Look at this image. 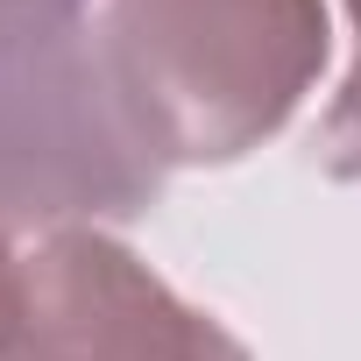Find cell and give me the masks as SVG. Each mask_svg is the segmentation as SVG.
Listing matches in <instances>:
<instances>
[{
  "mask_svg": "<svg viewBox=\"0 0 361 361\" xmlns=\"http://www.w3.org/2000/svg\"><path fill=\"white\" fill-rule=\"evenodd\" d=\"M347 15H354V71L319 121V170L340 185H361V0H347Z\"/></svg>",
  "mask_w": 361,
  "mask_h": 361,
  "instance_id": "obj_4",
  "label": "cell"
},
{
  "mask_svg": "<svg viewBox=\"0 0 361 361\" xmlns=\"http://www.w3.org/2000/svg\"><path fill=\"white\" fill-rule=\"evenodd\" d=\"M163 163L135 135L92 29L0 57V213L22 220H142Z\"/></svg>",
  "mask_w": 361,
  "mask_h": 361,
  "instance_id": "obj_3",
  "label": "cell"
},
{
  "mask_svg": "<svg viewBox=\"0 0 361 361\" xmlns=\"http://www.w3.org/2000/svg\"><path fill=\"white\" fill-rule=\"evenodd\" d=\"M85 8L92 0H0V57L43 36H64V29H85Z\"/></svg>",
  "mask_w": 361,
  "mask_h": 361,
  "instance_id": "obj_5",
  "label": "cell"
},
{
  "mask_svg": "<svg viewBox=\"0 0 361 361\" xmlns=\"http://www.w3.org/2000/svg\"><path fill=\"white\" fill-rule=\"evenodd\" d=\"M0 361H255L128 241L0 213Z\"/></svg>",
  "mask_w": 361,
  "mask_h": 361,
  "instance_id": "obj_2",
  "label": "cell"
},
{
  "mask_svg": "<svg viewBox=\"0 0 361 361\" xmlns=\"http://www.w3.org/2000/svg\"><path fill=\"white\" fill-rule=\"evenodd\" d=\"M99 57L163 170L241 163L319 85L326 0H106Z\"/></svg>",
  "mask_w": 361,
  "mask_h": 361,
  "instance_id": "obj_1",
  "label": "cell"
}]
</instances>
